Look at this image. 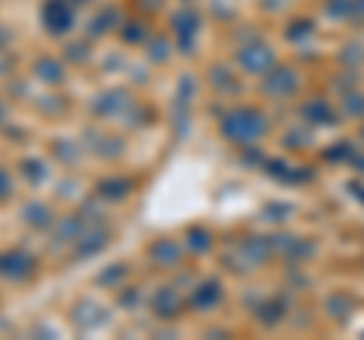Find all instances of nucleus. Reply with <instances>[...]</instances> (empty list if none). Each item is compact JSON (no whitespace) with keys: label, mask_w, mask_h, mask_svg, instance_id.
<instances>
[{"label":"nucleus","mask_w":364,"mask_h":340,"mask_svg":"<svg viewBox=\"0 0 364 340\" xmlns=\"http://www.w3.org/2000/svg\"><path fill=\"white\" fill-rule=\"evenodd\" d=\"M55 9H58V6H55V0H52V4L46 6V21H49L52 31H64L67 25H70V16H67L64 6H61V13H55Z\"/></svg>","instance_id":"nucleus-1"}]
</instances>
